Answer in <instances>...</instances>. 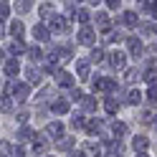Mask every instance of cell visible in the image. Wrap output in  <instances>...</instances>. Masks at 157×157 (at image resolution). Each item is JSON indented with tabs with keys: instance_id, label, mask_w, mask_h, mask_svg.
I'll return each mask as SVG.
<instances>
[{
	"instance_id": "7a4b0ae2",
	"label": "cell",
	"mask_w": 157,
	"mask_h": 157,
	"mask_svg": "<svg viewBox=\"0 0 157 157\" xmlns=\"http://www.w3.org/2000/svg\"><path fill=\"white\" fill-rule=\"evenodd\" d=\"M66 28H68V23L63 15H51V31L53 33H66Z\"/></svg>"
},
{
	"instance_id": "4dcf8cb0",
	"label": "cell",
	"mask_w": 157,
	"mask_h": 157,
	"mask_svg": "<svg viewBox=\"0 0 157 157\" xmlns=\"http://www.w3.org/2000/svg\"><path fill=\"white\" fill-rule=\"evenodd\" d=\"M81 104H84V109H86V112H94V109H96V99H91V96H84Z\"/></svg>"
},
{
	"instance_id": "7dc6e473",
	"label": "cell",
	"mask_w": 157,
	"mask_h": 157,
	"mask_svg": "<svg viewBox=\"0 0 157 157\" xmlns=\"http://www.w3.org/2000/svg\"><path fill=\"white\" fill-rule=\"evenodd\" d=\"M150 51H152V53H157V43H152V46H150Z\"/></svg>"
},
{
	"instance_id": "681fc988",
	"label": "cell",
	"mask_w": 157,
	"mask_h": 157,
	"mask_svg": "<svg viewBox=\"0 0 157 157\" xmlns=\"http://www.w3.org/2000/svg\"><path fill=\"white\" fill-rule=\"evenodd\" d=\"M137 157H147V155H144V152H140V155H137Z\"/></svg>"
},
{
	"instance_id": "b9f144b4",
	"label": "cell",
	"mask_w": 157,
	"mask_h": 157,
	"mask_svg": "<svg viewBox=\"0 0 157 157\" xmlns=\"http://www.w3.org/2000/svg\"><path fill=\"white\" fill-rule=\"evenodd\" d=\"M5 18H8V5L0 3V21H5Z\"/></svg>"
},
{
	"instance_id": "7402d4cb",
	"label": "cell",
	"mask_w": 157,
	"mask_h": 157,
	"mask_svg": "<svg viewBox=\"0 0 157 157\" xmlns=\"http://www.w3.org/2000/svg\"><path fill=\"white\" fill-rule=\"evenodd\" d=\"M25 74H28V81H31V84H41V78H43L41 71H36V68H28Z\"/></svg>"
},
{
	"instance_id": "836d02e7",
	"label": "cell",
	"mask_w": 157,
	"mask_h": 157,
	"mask_svg": "<svg viewBox=\"0 0 157 157\" xmlns=\"http://www.w3.org/2000/svg\"><path fill=\"white\" fill-rule=\"evenodd\" d=\"M10 33H13L15 38H21V36H23V23H21V21H15V23L10 25Z\"/></svg>"
},
{
	"instance_id": "c3c4849f",
	"label": "cell",
	"mask_w": 157,
	"mask_h": 157,
	"mask_svg": "<svg viewBox=\"0 0 157 157\" xmlns=\"http://www.w3.org/2000/svg\"><path fill=\"white\" fill-rule=\"evenodd\" d=\"M3 33H5V31H3V25H0V38H3Z\"/></svg>"
},
{
	"instance_id": "7bdbcfd3",
	"label": "cell",
	"mask_w": 157,
	"mask_h": 157,
	"mask_svg": "<svg viewBox=\"0 0 157 157\" xmlns=\"http://www.w3.org/2000/svg\"><path fill=\"white\" fill-rule=\"evenodd\" d=\"M71 99H74V101H81V99H84V94L76 89V91H71Z\"/></svg>"
},
{
	"instance_id": "8fae6325",
	"label": "cell",
	"mask_w": 157,
	"mask_h": 157,
	"mask_svg": "<svg viewBox=\"0 0 157 157\" xmlns=\"http://www.w3.org/2000/svg\"><path fill=\"white\" fill-rule=\"evenodd\" d=\"M18 71H21V63H18L15 58L5 61V76H18Z\"/></svg>"
},
{
	"instance_id": "f907efd6",
	"label": "cell",
	"mask_w": 157,
	"mask_h": 157,
	"mask_svg": "<svg viewBox=\"0 0 157 157\" xmlns=\"http://www.w3.org/2000/svg\"><path fill=\"white\" fill-rule=\"evenodd\" d=\"M0 61H3V48H0Z\"/></svg>"
},
{
	"instance_id": "bcb514c9",
	"label": "cell",
	"mask_w": 157,
	"mask_h": 157,
	"mask_svg": "<svg viewBox=\"0 0 157 157\" xmlns=\"http://www.w3.org/2000/svg\"><path fill=\"white\" fill-rule=\"evenodd\" d=\"M68 157H84V152H71Z\"/></svg>"
},
{
	"instance_id": "f1b7e54d",
	"label": "cell",
	"mask_w": 157,
	"mask_h": 157,
	"mask_svg": "<svg viewBox=\"0 0 157 157\" xmlns=\"http://www.w3.org/2000/svg\"><path fill=\"white\" fill-rule=\"evenodd\" d=\"M38 13H41L43 18H51V15H53V5H51V3H43L41 8H38Z\"/></svg>"
},
{
	"instance_id": "5bb4252c",
	"label": "cell",
	"mask_w": 157,
	"mask_h": 157,
	"mask_svg": "<svg viewBox=\"0 0 157 157\" xmlns=\"http://www.w3.org/2000/svg\"><path fill=\"white\" fill-rule=\"evenodd\" d=\"M33 36H36V41H48V28L46 25H36L33 28Z\"/></svg>"
},
{
	"instance_id": "e0dca14e",
	"label": "cell",
	"mask_w": 157,
	"mask_h": 157,
	"mask_svg": "<svg viewBox=\"0 0 157 157\" xmlns=\"http://www.w3.org/2000/svg\"><path fill=\"white\" fill-rule=\"evenodd\" d=\"M0 109L5 114H10L13 112V96H3V99H0Z\"/></svg>"
},
{
	"instance_id": "e575fe53",
	"label": "cell",
	"mask_w": 157,
	"mask_h": 157,
	"mask_svg": "<svg viewBox=\"0 0 157 157\" xmlns=\"http://www.w3.org/2000/svg\"><path fill=\"white\" fill-rule=\"evenodd\" d=\"M23 51H25V46H23V43H21V41H18V38H15V41L10 43V53L15 56V53H23Z\"/></svg>"
},
{
	"instance_id": "4316f807",
	"label": "cell",
	"mask_w": 157,
	"mask_h": 157,
	"mask_svg": "<svg viewBox=\"0 0 157 157\" xmlns=\"http://www.w3.org/2000/svg\"><path fill=\"white\" fill-rule=\"evenodd\" d=\"M31 137H36V134L31 132V127H23V129L18 132V142H25V140H31Z\"/></svg>"
},
{
	"instance_id": "603a6c76",
	"label": "cell",
	"mask_w": 157,
	"mask_h": 157,
	"mask_svg": "<svg viewBox=\"0 0 157 157\" xmlns=\"http://www.w3.org/2000/svg\"><path fill=\"white\" fill-rule=\"evenodd\" d=\"M74 142H76V137H63V140H58V142H56V147H58V150H68Z\"/></svg>"
},
{
	"instance_id": "2e32d148",
	"label": "cell",
	"mask_w": 157,
	"mask_h": 157,
	"mask_svg": "<svg viewBox=\"0 0 157 157\" xmlns=\"http://www.w3.org/2000/svg\"><path fill=\"white\" fill-rule=\"evenodd\" d=\"M104 109L109 112V114H117V112H119V101H117V99H112V96H109V99L104 101Z\"/></svg>"
},
{
	"instance_id": "5b68a950",
	"label": "cell",
	"mask_w": 157,
	"mask_h": 157,
	"mask_svg": "<svg viewBox=\"0 0 157 157\" xmlns=\"http://www.w3.org/2000/svg\"><path fill=\"white\" fill-rule=\"evenodd\" d=\"M127 48H129L132 56H142V51H144V48H142V41H140V38H134V36L127 38Z\"/></svg>"
},
{
	"instance_id": "ba28073f",
	"label": "cell",
	"mask_w": 157,
	"mask_h": 157,
	"mask_svg": "<svg viewBox=\"0 0 157 157\" xmlns=\"http://www.w3.org/2000/svg\"><path fill=\"white\" fill-rule=\"evenodd\" d=\"M46 144H48L46 134H36V140H33V152H36V155H43V152H46Z\"/></svg>"
},
{
	"instance_id": "1f68e13d",
	"label": "cell",
	"mask_w": 157,
	"mask_h": 157,
	"mask_svg": "<svg viewBox=\"0 0 157 157\" xmlns=\"http://www.w3.org/2000/svg\"><path fill=\"white\" fill-rule=\"evenodd\" d=\"M112 132H114L117 137H124V134H127V127H124L122 122H114V124H112Z\"/></svg>"
},
{
	"instance_id": "277c9868",
	"label": "cell",
	"mask_w": 157,
	"mask_h": 157,
	"mask_svg": "<svg viewBox=\"0 0 157 157\" xmlns=\"http://www.w3.org/2000/svg\"><path fill=\"white\" fill-rule=\"evenodd\" d=\"M76 36H78V43H84V46H91V43H94V31H91L89 25H84Z\"/></svg>"
},
{
	"instance_id": "ee69618b",
	"label": "cell",
	"mask_w": 157,
	"mask_h": 157,
	"mask_svg": "<svg viewBox=\"0 0 157 157\" xmlns=\"http://www.w3.org/2000/svg\"><path fill=\"white\" fill-rule=\"evenodd\" d=\"M13 157H23V150H21V147H15V150H13Z\"/></svg>"
},
{
	"instance_id": "f35d334b",
	"label": "cell",
	"mask_w": 157,
	"mask_h": 157,
	"mask_svg": "<svg viewBox=\"0 0 157 157\" xmlns=\"http://www.w3.org/2000/svg\"><path fill=\"white\" fill-rule=\"evenodd\" d=\"M140 122L150 124V122H152V112H142V114H140Z\"/></svg>"
},
{
	"instance_id": "9a60e30c",
	"label": "cell",
	"mask_w": 157,
	"mask_h": 157,
	"mask_svg": "<svg viewBox=\"0 0 157 157\" xmlns=\"http://www.w3.org/2000/svg\"><path fill=\"white\" fill-rule=\"evenodd\" d=\"M122 23H124V25H129V28H134V25H137V15H134L132 10L122 13Z\"/></svg>"
},
{
	"instance_id": "f546056e",
	"label": "cell",
	"mask_w": 157,
	"mask_h": 157,
	"mask_svg": "<svg viewBox=\"0 0 157 157\" xmlns=\"http://www.w3.org/2000/svg\"><path fill=\"white\" fill-rule=\"evenodd\" d=\"M89 61H91V63H99V61H104V51H99V48H94V51L89 53Z\"/></svg>"
},
{
	"instance_id": "ac0fdd59",
	"label": "cell",
	"mask_w": 157,
	"mask_h": 157,
	"mask_svg": "<svg viewBox=\"0 0 157 157\" xmlns=\"http://www.w3.org/2000/svg\"><path fill=\"white\" fill-rule=\"evenodd\" d=\"M53 112H56V114H66V112H68V101H66V99L53 101Z\"/></svg>"
},
{
	"instance_id": "cb8c5ba5",
	"label": "cell",
	"mask_w": 157,
	"mask_h": 157,
	"mask_svg": "<svg viewBox=\"0 0 157 157\" xmlns=\"http://www.w3.org/2000/svg\"><path fill=\"white\" fill-rule=\"evenodd\" d=\"M127 101H129V104H140V101H142V94H140V89H132L129 94H127Z\"/></svg>"
},
{
	"instance_id": "f6af8a7d",
	"label": "cell",
	"mask_w": 157,
	"mask_h": 157,
	"mask_svg": "<svg viewBox=\"0 0 157 157\" xmlns=\"http://www.w3.org/2000/svg\"><path fill=\"white\" fill-rule=\"evenodd\" d=\"M150 13H152V18H155V21H157V3H155V5L150 8Z\"/></svg>"
},
{
	"instance_id": "52a82bcc",
	"label": "cell",
	"mask_w": 157,
	"mask_h": 157,
	"mask_svg": "<svg viewBox=\"0 0 157 157\" xmlns=\"http://www.w3.org/2000/svg\"><path fill=\"white\" fill-rule=\"evenodd\" d=\"M56 84L63 86V89H68V86H74V76L68 74V71H58L56 74Z\"/></svg>"
},
{
	"instance_id": "d4e9b609",
	"label": "cell",
	"mask_w": 157,
	"mask_h": 157,
	"mask_svg": "<svg viewBox=\"0 0 157 157\" xmlns=\"http://www.w3.org/2000/svg\"><path fill=\"white\" fill-rule=\"evenodd\" d=\"M99 129H101V122H99V119H91V122H86V132H89V134H96Z\"/></svg>"
},
{
	"instance_id": "44dd1931",
	"label": "cell",
	"mask_w": 157,
	"mask_h": 157,
	"mask_svg": "<svg viewBox=\"0 0 157 157\" xmlns=\"http://www.w3.org/2000/svg\"><path fill=\"white\" fill-rule=\"evenodd\" d=\"M28 56H31V61H43V51L38 46H33V48H28Z\"/></svg>"
},
{
	"instance_id": "9c48e42d",
	"label": "cell",
	"mask_w": 157,
	"mask_h": 157,
	"mask_svg": "<svg viewBox=\"0 0 157 157\" xmlns=\"http://www.w3.org/2000/svg\"><path fill=\"white\" fill-rule=\"evenodd\" d=\"M81 152H84V157H99V155H101V150H99V144H94V142H86Z\"/></svg>"
},
{
	"instance_id": "8d00e7d4",
	"label": "cell",
	"mask_w": 157,
	"mask_h": 157,
	"mask_svg": "<svg viewBox=\"0 0 157 157\" xmlns=\"http://www.w3.org/2000/svg\"><path fill=\"white\" fill-rule=\"evenodd\" d=\"M147 99H150V104H157V86L155 84L150 86V91H147Z\"/></svg>"
},
{
	"instance_id": "d590c367",
	"label": "cell",
	"mask_w": 157,
	"mask_h": 157,
	"mask_svg": "<svg viewBox=\"0 0 157 157\" xmlns=\"http://www.w3.org/2000/svg\"><path fill=\"white\" fill-rule=\"evenodd\" d=\"M28 8H31V0H18V3H15V10L18 13H25Z\"/></svg>"
},
{
	"instance_id": "d6a6232c",
	"label": "cell",
	"mask_w": 157,
	"mask_h": 157,
	"mask_svg": "<svg viewBox=\"0 0 157 157\" xmlns=\"http://www.w3.org/2000/svg\"><path fill=\"white\" fill-rule=\"evenodd\" d=\"M0 157H13V147L8 142H0Z\"/></svg>"
},
{
	"instance_id": "3957f363",
	"label": "cell",
	"mask_w": 157,
	"mask_h": 157,
	"mask_svg": "<svg viewBox=\"0 0 157 157\" xmlns=\"http://www.w3.org/2000/svg\"><path fill=\"white\" fill-rule=\"evenodd\" d=\"M91 86H94V91H114L117 89V84L112 81V78H96Z\"/></svg>"
},
{
	"instance_id": "60d3db41",
	"label": "cell",
	"mask_w": 157,
	"mask_h": 157,
	"mask_svg": "<svg viewBox=\"0 0 157 157\" xmlns=\"http://www.w3.org/2000/svg\"><path fill=\"white\" fill-rule=\"evenodd\" d=\"M104 3H106V5H109V8H112V10H117V8H119V5H122V0H104Z\"/></svg>"
},
{
	"instance_id": "8992f818",
	"label": "cell",
	"mask_w": 157,
	"mask_h": 157,
	"mask_svg": "<svg viewBox=\"0 0 157 157\" xmlns=\"http://www.w3.org/2000/svg\"><path fill=\"white\" fill-rule=\"evenodd\" d=\"M13 94H15L13 99H15L18 104H23V101L28 99V84H15V86H13Z\"/></svg>"
},
{
	"instance_id": "816d5d0a",
	"label": "cell",
	"mask_w": 157,
	"mask_h": 157,
	"mask_svg": "<svg viewBox=\"0 0 157 157\" xmlns=\"http://www.w3.org/2000/svg\"><path fill=\"white\" fill-rule=\"evenodd\" d=\"M91 3H94V5H96V3H99V0H91Z\"/></svg>"
},
{
	"instance_id": "d6986e66",
	"label": "cell",
	"mask_w": 157,
	"mask_h": 157,
	"mask_svg": "<svg viewBox=\"0 0 157 157\" xmlns=\"http://www.w3.org/2000/svg\"><path fill=\"white\" fill-rule=\"evenodd\" d=\"M124 78H127V81H129V84H134V81H140V78H142V71H140V68H129Z\"/></svg>"
},
{
	"instance_id": "ffe728a7",
	"label": "cell",
	"mask_w": 157,
	"mask_h": 157,
	"mask_svg": "<svg viewBox=\"0 0 157 157\" xmlns=\"http://www.w3.org/2000/svg\"><path fill=\"white\" fill-rule=\"evenodd\" d=\"M134 150H140V152H144L147 147H150V142H147V137H134Z\"/></svg>"
},
{
	"instance_id": "7c38bea8",
	"label": "cell",
	"mask_w": 157,
	"mask_h": 157,
	"mask_svg": "<svg viewBox=\"0 0 157 157\" xmlns=\"http://www.w3.org/2000/svg\"><path fill=\"white\" fill-rule=\"evenodd\" d=\"M46 134H53V137H61L63 134V124L61 122H51L46 127Z\"/></svg>"
},
{
	"instance_id": "4fadbf2b",
	"label": "cell",
	"mask_w": 157,
	"mask_h": 157,
	"mask_svg": "<svg viewBox=\"0 0 157 157\" xmlns=\"http://www.w3.org/2000/svg\"><path fill=\"white\" fill-rule=\"evenodd\" d=\"M76 71H78V78H89V61H78L76 63Z\"/></svg>"
},
{
	"instance_id": "db71d44e",
	"label": "cell",
	"mask_w": 157,
	"mask_h": 157,
	"mask_svg": "<svg viewBox=\"0 0 157 157\" xmlns=\"http://www.w3.org/2000/svg\"><path fill=\"white\" fill-rule=\"evenodd\" d=\"M155 33H157V31H155Z\"/></svg>"
},
{
	"instance_id": "74e56055",
	"label": "cell",
	"mask_w": 157,
	"mask_h": 157,
	"mask_svg": "<svg viewBox=\"0 0 157 157\" xmlns=\"http://www.w3.org/2000/svg\"><path fill=\"white\" fill-rule=\"evenodd\" d=\"M71 127H74V129H81V127H84V119H81V117H71Z\"/></svg>"
},
{
	"instance_id": "484cf974",
	"label": "cell",
	"mask_w": 157,
	"mask_h": 157,
	"mask_svg": "<svg viewBox=\"0 0 157 157\" xmlns=\"http://www.w3.org/2000/svg\"><path fill=\"white\" fill-rule=\"evenodd\" d=\"M142 78H144V81H150V84H155V81H157V68H152V66H150V68H147V71L142 74Z\"/></svg>"
},
{
	"instance_id": "f5cc1de1",
	"label": "cell",
	"mask_w": 157,
	"mask_h": 157,
	"mask_svg": "<svg viewBox=\"0 0 157 157\" xmlns=\"http://www.w3.org/2000/svg\"><path fill=\"white\" fill-rule=\"evenodd\" d=\"M155 129H157V119H155Z\"/></svg>"
},
{
	"instance_id": "ab89813d",
	"label": "cell",
	"mask_w": 157,
	"mask_h": 157,
	"mask_svg": "<svg viewBox=\"0 0 157 157\" xmlns=\"http://www.w3.org/2000/svg\"><path fill=\"white\" fill-rule=\"evenodd\" d=\"M51 94H53V89H43V91H41V96H38V99H41V101H46V99H51Z\"/></svg>"
},
{
	"instance_id": "83f0119b",
	"label": "cell",
	"mask_w": 157,
	"mask_h": 157,
	"mask_svg": "<svg viewBox=\"0 0 157 157\" xmlns=\"http://www.w3.org/2000/svg\"><path fill=\"white\" fill-rule=\"evenodd\" d=\"M89 18H91V15H89V10H84V8H81V10H76V21L81 23V25L89 23Z\"/></svg>"
},
{
	"instance_id": "6da1fadb",
	"label": "cell",
	"mask_w": 157,
	"mask_h": 157,
	"mask_svg": "<svg viewBox=\"0 0 157 157\" xmlns=\"http://www.w3.org/2000/svg\"><path fill=\"white\" fill-rule=\"evenodd\" d=\"M109 63L117 68V71H122V68L127 66V53H122V51H112V53H109Z\"/></svg>"
},
{
	"instance_id": "30bf717a",
	"label": "cell",
	"mask_w": 157,
	"mask_h": 157,
	"mask_svg": "<svg viewBox=\"0 0 157 157\" xmlns=\"http://www.w3.org/2000/svg\"><path fill=\"white\" fill-rule=\"evenodd\" d=\"M96 25H99L104 33H109V28H112V21H109V15H104V13H96Z\"/></svg>"
}]
</instances>
